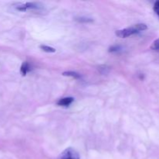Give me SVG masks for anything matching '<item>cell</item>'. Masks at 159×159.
Masks as SVG:
<instances>
[{
  "mask_svg": "<svg viewBox=\"0 0 159 159\" xmlns=\"http://www.w3.org/2000/svg\"><path fill=\"white\" fill-rule=\"evenodd\" d=\"M147 29L148 26H146V24H144V23H138V24H135L134 26H131V27L117 30L116 32V34L118 37L125 38V37H130V36L133 35V34H137V33L140 32V31L145 30Z\"/></svg>",
  "mask_w": 159,
  "mask_h": 159,
  "instance_id": "1",
  "label": "cell"
},
{
  "mask_svg": "<svg viewBox=\"0 0 159 159\" xmlns=\"http://www.w3.org/2000/svg\"><path fill=\"white\" fill-rule=\"evenodd\" d=\"M59 159H79V155L73 148H67L61 154Z\"/></svg>",
  "mask_w": 159,
  "mask_h": 159,
  "instance_id": "2",
  "label": "cell"
},
{
  "mask_svg": "<svg viewBox=\"0 0 159 159\" xmlns=\"http://www.w3.org/2000/svg\"><path fill=\"white\" fill-rule=\"evenodd\" d=\"M74 101V99L72 97H66L63 98V99H59V101L57 102V105L62 106V107H68L70 104H71Z\"/></svg>",
  "mask_w": 159,
  "mask_h": 159,
  "instance_id": "3",
  "label": "cell"
},
{
  "mask_svg": "<svg viewBox=\"0 0 159 159\" xmlns=\"http://www.w3.org/2000/svg\"><path fill=\"white\" fill-rule=\"evenodd\" d=\"M30 70V65L27 63V62H23V65H22L21 68H20V72L23 75H26V73Z\"/></svg>",
  "mask_w": 159,
  "mask_h": 159,
  "instance_id": "4",
  "label": "cell"
},
{
  "mask_svg": "<svg viewBox=\"0 0 159 159\" xmlns=\"http://www.w3.org/2000/svg\"><path fill=\"white\" fill-rule=\"evenodd\" d=\"M63 75L65 76H71V77L75 78V79H80L81 75L78 73L75 72V71H65L63 73Z\"/></svg>",
  "mask_w": 159,
  "mask_h": 159,
  "instance_id": "5",
  "label": "cell"
},
{
  "mask_svg": "<svg viewBox=\"0 0 159 159\" xmlns=\"http://www.w3.org/2000/svg\"><path fill=\"white\" fill-rule=\"evenodd\" d=\"M40 48H41L43 51H46V52H49V53H54L56 51L54 48H51V47H49V46H47V45H41Z\"/></svg>",
  "mask_w": 159,
  "mask_h": 159,
  "instance_id": "6",
  "label": "cell"
},
{
  "mask_svg": "<svg viewBox=\"0 0 159 159\" xmlns=\"http://www.w3.org/2000/svg\"><path fill=\"white\" fill-rule=\"evenodd\" d=\"M151 48H152V49L154 50V51L159 52V39H157V40H155V41L153 42V43H152Z\"/></svg>",
  "mask_w": 159,
  "mask_h": 159,
  "instance_id": "7",
  "label": "cell"
},
{
  "mask_svg": "<svg viewBox=\"0 0 159 159\" xmlns=\"http://www.w3.org/2000/svg\"><path fill=\"white\" fill-rule=\"evenodd\" d=\"M154 10L156 12L157 15L159 17V1H156L155 3V6H154Z\"/></svg>",
  "mask_w": 159,
  "mask_h": 159,
  "instance_id": "8",
  "label": "cell"
},
{
  "mask_svg": "<svg viewBox=\"0 0 159 159\" xmlns=\"http://www.w3.org/2000/svg\"><path fill=\"white\" fill-rule=\"evenodd\" d=\"M120 49V46H113L110 48V51L113 52V51H117Z\"/></svg>",
  "mask_w": 159,
  "mask_h": 159,
  "instance_id": "9",
  "label": "cell"
}]
</instances>
